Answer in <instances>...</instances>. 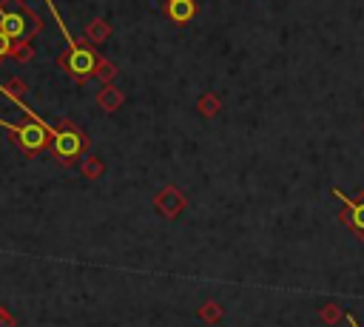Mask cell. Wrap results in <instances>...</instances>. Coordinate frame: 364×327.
<instances>
[{
    "label": "cell",
    "mask_w": 364,
    "mask_h": 327,
    "mask_svg": "<svg viewBox=\"0 0 364 327\" xmlns=\"http://www.w3.org/2000/svg\"><path fill=\"white\" fill-rule=\"evenodd\" d=\"M333 193L344 202V210H341V222L364 242V202H358V199H350L347 193H341L338 188H333Z\"/></svg>",
    "instance_id": "1"
},
{
    "label": "cell",
    "mask_w": 364,
    "mask_h": 327,
    "mask_svg": "<svg viewBox=\"0 0 364 327\" xmlns=\"http://www.w3.org/2000/svg\"><path fill=\"white\" fill-rule=\"evenodd\" d=\"M97 65V57L91 48H80V45H71L68 51V60H65V68L74 74V77H88Z\"/></svg>",
    "instance_id": "2"
},
{
    "label": "cell",
    "mask_w": 364,
    "mask_h": 327,
    "mask_svg": "<svg viewBox=\"0 0 364 327\" xmlns=\"http://www.w3.org/2000/svg\"><path fill=\"white\" fill-rule=\"evenodd\" d=\"M48 134H54L51 128L40 125V122H28V125H17V139L26 151H40L48 139Z\"/></svg>",
    "instance_id": "3"
},
{
    "label": "cell",
    "mask_w": 364,
    "mask_h": 327,
    "mask_svg": "<svg viewBox=\"0 0 364 327\" xmlns=\"http://www.w3.org/2000/svg\"><path fill=\"white\" fill-rule=\"evenodd\" d=\"M80 148H82V139H80V134H77L74 128L54 131V151H57L60 159H71V156H77Z\"/></svg>",
    "instance_id": "4"
},
{
    "label": "cell",
    "mask_w": 364,
    "mask_h": 327,
    "mask_svg": "<svg viewBox=\"0 0 364 327\" xmlns=\"http://www.w3.org/2000/svg\"><path fill=\"white\" fill-rule=\"evenodd\" d=\"M0 31L11 40H20L28 34V17L23 11H0Z\"/></svg>",
    "instance_id": "5"
},
{
    "label": "cell",
    "mask_w": 364,
    "mask_h": 327,
    "mask_svg": "<svg viewBox=\"0 0 364 327\" xmlns=\"http://www.w3.org/2000/svg\"><path fill=\"white\" fill-rule=\"evenodd\" d=\"M168 3V14H171V20L173 23H188L191 17H193V11H196V6H193V0H165Z\"/></svg>",
    "instance_id": "6"
},
{
    "label": "cell",
    "mask_w": 364,
    "mask_h": 327,
    "mask_svg": "<svg viewBox=\"0 0 364 327\" xmlns=\"http://www.w3.org/2000/svg\"><path fill=\"white\" fill-rule=\"evenodd\" d=\"M344 316H347V313H341L336 304H330V307H321V318H324L327 324H336V321H338V318H344Z\"/></svg>",
    "instance_id": "7"
},
{
    "label": "cell",
    "mask_w": 364,
    "mask_h": 327,
    "mask_svg": "<svg viewBox=\"0 0 364 327\" xmlns=\"http://www.w3.org/2000/svg\"><path fill=\"white\" fill-rule=\"evenodd\" d=\"M9 48H11V37H6V34L0 31V57L9 54Z\"/></svg>",
    "instance_id": "8"
},
{
    "label": "cell",
    "mask_w": 364,
    "mask_h": 327,
    "mask_svg": "<svg viewBox=\"0 0 364 327\" xmlns=\"http://www.w3.org/2000/svg\"><path fill=\"white\" fill-rule=\"evenodd\" d=\"M344 318H347V324H350V327H361V324H358V321H355V316H353V313H347V316H344Z\"/></svg>",
    "instance_id": "9"
}]
</instances>
